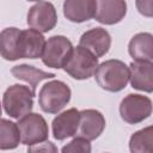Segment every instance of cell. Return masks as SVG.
Masks as SVG:
<instances>
[{"label": "cell", "mask_w": 153, "mask_h": 153, "mask_svg": "<svg viewBox=\"0 0 153 153\" xmlns=\"http://www.w3.org/2000/svg\"><path fill=\"white\" fill-rule=\"evenodd\" d=\"M45 45L43 35L36 30H22L18 38L19 59H37L42 56Z\"/></svg>", "instance_id": "cell-11"}, {"label": "cell", "mask_w": 153, "mask_h": 153, "mask_svg": "<svg viewBox=\"0 0 153 153\" xmlns=\"http://www.w3.org/2000/svg\"><path fill=\"white\" fill-rule=\"evenodd\" d=\"M20 142L18 127L14 122L0 118V149H14Z\"/></svg>", "instance_id": "cell-20"}, {"label": "cell", "mask_w": 153, "mask_h": 153, "mask_svg": "<svg viewBox=\"0 0 153 153\" xmlns=\"http://www.w3.org/2000/svg\"><path fill=\"white\" fill-rule=\"evenodd\" d=\"M79 126L75 135L86 139L87 141L96 140L105 128V118L103 114L94 109H86L79 111Z\"/></svg>", "instance_id": "cell-9"}, {"label": "cell", "mask_w": 153, "mask_h": 153, "mask_svg": "<svg viewBox=\"0 0 153 153\" xmlns=\"http://www.w3.org/2000/svg\"><path fill=\"white\" fill-rule=\"evenodd\" d=\"M27 153H59V149L55 146V143L50 141H44L29 146Z\"/></svg>", "instance_id": "cell-22"}, {"label": "cell", "mask_w": 153, "mask_h": 153, "mask_svg": "<svg viewBox=\"0 0 153 153\" xmlns=\"http://www.w3.org/2000/svg\"><path fill=\"white\" fill-rule=\"evenodd\" d=\"M27 25L38 32H48L56 25L57 14L54 5L48 1L33 4L27 12Z\"/></svg>", "instance_id": "cell-8"}, {"label": "cell", "mask_w": 153, "mask_h": 153, "mask_svg": "<svg viewBox=\"0 0 153 153\" xmlns=\"http://www.w3.org/2000/svg\"><path fill=\"white\" fill-rule=\"evenodd\" d=\"M20 135V142L26 146H32L44 142L48 139L49 129L44 117L36 112H30L16 123Z\"/></svg>", "instance_id": "cell-5"}, {"label": "cell", "mask_w": 153, "mask_h": 153, "mask_svg": "<svg viewBox=\"0 0 153 153\" xmlns=\"http://www.w3.org/2000/svg\"><path fill=\"white\" fill-rule=\"evenodd\" d=\"M130 153H153V128L148 126L137 130L129 140Z\"/></svg>", "instance_id": "cell-19"}, {"label": "cell", "mask_w": 153, "mask_h": 153, "mask_svg": "<svg viewBox=\"0 0 153 153\" xmlns=\"http://www.w3.org/2000/svg\"><path fill=\"white\" fill-rule=\"evenodd\" d=\"M151 5H153V1H137L136 2V6H137L140 13H142L147 17L152 16V8H147V6H151Z\"/></svg>", "instance_id": "cell-23"}, {"label": "cell", "mask_w": 153, "mask_h": 153, "mask_svg": "<svg viewBox=\"0 0 153 153\" xmlns=\"http://www.w3.org/2000/svg\"><path fill=\"white\" fill-rule=\"evenodd\" d=\"M11 73L16 79H19V80H23V81L27 82L30 85V90L32 91L33 94H36L37 85L42 80L51 79V78L55 76L54 73H48V72H44L42 69H38L33 66L25 65V63L12 67Z\"/></svg>", "instance_id": "cell-17"}, {"label": "cell", "mask_w": 153, "mask_h": 153, "mask_svg": "<svg viewBox=\"0 0 153 153\" xmlns=\"http://www.w3.org/2000/svg\"><path fill=\"white\" fill-rule=\"evenodd\" d=\"M98 67V59L87 49L78 45L73 47L63 69L76 80H85L94 75Z\"/></svg>", "instance_id": "cell-4"}, {"label": "cell", "mask_w": 153, "mask_h": 153, "mask_svg": "<svg viewBox=\"0 0 153 153\" xmlns=\"http://www.w3.org/2000/svg\"><path fill=\"white\" fill-rule=\"evenodd\" d=\"M0 116H1V104H0Z\"/></svg>", "instance_id": "cell-24"}, {"label": "cell", "mask_w": 153, "mask_h": 153, "mask_svg": "<svg viewBox=\"0 0 153 153\" xmlns=\"http://www.w3.org/2000/svg\"><path fill=\"white\" fill-rule=\"evenodd\" d=\"M94 79L100 88L109 92H120L129 81V67L121 60H106L98 65Z\"/></svg>", "instance_id": "cell-1"}, {"label": "cell", "mask_w": 153, "mask_h": 153, "mask_svg": "<svg viewBox=\"0 0 153 153\" xmlns=\"http://www.w3.org/2000/svg\"><path fill=\"white\" fill-rule=\"evenodd\" d=\"M73 49L72 42L61 35L51 36L45 41L42 53V62L50 68H63L71 51Z\"/></svg>", "instance_id": "cell-7"}, {"label": "cell", "mask_w": 153, "mask_h": 153, "mask_svg": "<svg viewBox=\"0 0 153 153\" xmlns=\"http://www.w3.org/2000/svg\"><path fill=\"white\" fill-rule=\"evenodd\" d=\"M35 96L27 86L19 84L10 86L2 96V105L6 114L18 120L30 114L33 108Z\"/></svg>", "instance_id": "cell-2"}, {"label": "cell", "mask_w": 153, "mask_h": 153, "mask_svg": "<svg viewBox=\"0 0 153 153\" xmlns=\"http://www.w3.org/2000/svg\"><path fill=\"white\" fill-rule=\"evenodd\" d=\"M17 27H6L0 32V55L7 61H16L18 56V38L20 35Z\"/></svg>", "instance_id": "cell-18"}, {"label": "cell", "mask_w": 153, "mask_h": 153, "mask_svg": "<svg viewBox=\"0 0 153 153\" xmlns=\"http://www.w3.org/2000/svg\"><path fill=\"white\" fill-rule=\"evenodd\" d=\"M97 1L94 0H66L63 2V14L73 23H84L94 18Z\"/></svg>", "instance_id": "cell-15"}, {"label": "cell", "mask_w": 153, "mask_h": 153, "mask_svg": "<svg viewBox=\"0 0 153 153\" xmlns=\"http://www.w3.org/2000/svg\"><path fill=\"white\" fill-rule=\"evenodd\" d=\"M152 114V100L147 96L129 93L120 104V115L129 124H136L148 118Z\"/></svg>", "instance_id": "cell-6"}, {"label": "cell", "mask_w": 153, "mask_h": 153, "mask_svg": "<svg viewBox=\"0 0 153 153\" xmlns=\"http://www.w3.org/2000/svg\"><path fill=\"white\" fill-rule=\"evenodd\" d=\"M127 13V4L122 0H100L97 1L94 19L100 24L114 25L120 23Z\"/></svg>", "instance_id": "cell-13"}, {"label": "cell", "mask_w": 153, "mask_h": 153, "mask_svg": "<svg viewBox=\"0 0 153 153\" xmlns=\"http://www.w3.org/2000/svg\"><path fill=\"white\" fill-rule=\"evenodd\" d=\"M61 153H91V143L86 139L74 137L62 147Z\"/></svg>", "instance_id": "cell-21"}, {"label": "cell", "mask_w": 153, "mask_h": 153, "mask_svg": "<svg viewBox=\"0 0 153 153\" xmlns=\"http://www.w3.org/2000/svg\"><path fill=\"white\" fill-rule=\"evenodd\" d=\"M129 80L133 88L151 93L153 91V63L133 61L129 66Z\"/></svg>", "instance_id": "cell-14"}, {"label": "cell", "mask_w": 153, "mask_h": 153, "mask_svg": "<svg viewBox=\"0 0 153 153\" xmlns=\"http://www.w3.org/2000/svg\"><path fill=\"white\" fill-rule=\"evenodd\" d=\"M79 45L87 49L98 59L109 51L111 47V36L103 27H93L81 35Z\"/></svg>", "instance_id": "cell-10"}, {"label": "cell", "mask_w": 153, "mask_h": 153, "mask_svg": "<svg viewBox=\"0 0 153 153\" xmlns=\"http://www.w3.org/2000/svg\"><path fill=\"white\" fill-rule=\"evenodd\" d=\"M71 100V88L61 80H51L45 82L39 93L38 103L41 109L48 114H57Z\"/></svg>", "instance_id": "cell-3"}, {"label": "cell", "mask_w": 153, "mask_h": 153, "mask_svg": "<svg viewBox=\"0 0 153 153\" xmlns=\"http://www.w3.org/2000/svg\"><path fill=\"white\" fill-rule=\"evenodd\" d=\"M129 55L134 61H153V36L149 32H140L131 37L128 44Z\"/></svg>", "instance_id": "cell-16"}, {"label": "cell", "mask_w": 153, "mask_h": 153, "mask_svg": "<svg viewBox=\"0 0 153 153\" xmlns=\"http://www.w3.org/2000/svg\"><path fill=\"white\" fill-rule=\"evenodd\" d=\"M79 118H80L79 110H76L75 108L68 109L61 112L60 115H57L51 123L53 136L59 141L74 136L78 130Z\"/></svg>", "instance_id": "cell-12"}]
</instances>
